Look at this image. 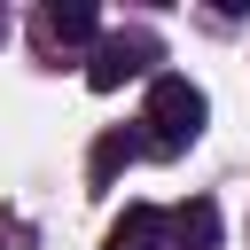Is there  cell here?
I'll return each mask as SVG.
<instances>
[{"instance_id": "cell-1", "label": "cell", "mask_w": 250, "mask_h": 250, "mask_svg": "<svg viewBox=\"0 0 250 250\" xmlns=\"http://www.w3.org/2000/svg\"><path fill=\"white\" fill-rule=\"evenodd\" d=\"M203 117H211V102H203V86H188V78H148V109H141V148H156V156H180V148H195V133H203Z\"/></svg>"}, {"instance_id": "cell-2", "label": "cell", "mask_w": 250, "mask_h": 250, "mask_svg": "<svg viewBox=\"0 0 250 250\" xmlns=\"http://www.w3.org/2000/svg\"><path fill=\"white\" fill-rule=\"evenodd\" d=\"M148 62H156V39H148V31H117V39H102V47H94L86 86H94V94H117V86H125V78H141Z\"/></svg>"}, {"instance_id": "cell-3", "label": "cell", "mask_w": 250, "mask_h": 250, "mask_svg": "<svg viewBox=\"0 0 250 250\" xmlns=\"http://www.w3.org/2000/svg\"><path fill=\"white\" fill-rule=\"evenodd\" d=\"M102 250H164V211L156 203H125L102 234Z\"/></svg>"}, {"instance_id": "cell-4", "label": "cell", "mask_w": 250, "mask_h": 250, "mask_svg": "<svg viewBox=\"0 0 250 250\" xmlns=\"http://www.w3.org/2000/svg\"><path fill=\"white\" fill-rule=\"evenodd\" d=\"M164 242H180V250H219V203H211V195L180 203V211L164 219Z\"/></svg>"}, {"instance_id": "cell-5", "label": "cell", "mask_w": 250, "mask_h": 250, "mask_svg": "<svg viewBox=\"0 0 250 250\" xmlns=\"http://www.w3.org/2000/svg\"><path fill=\"white\" fill-rule=\"evenodd\" d=\"M133 156H148V148H141V133H125V125H109V133L94 141V156H86V180H94V188H117V172H125Z\"/></svg>"}, {"instance_id": "cell-6", "label": "cell", "mask_w": 250, "mask_h": 250, "mask_svg": "<svg viewBox=\"0 0 250 250\" xmlns=\"http://www.w3.org/2000/svg\"><path fill=\"white\" fill-rule=\"evenodd\" d=\"M94 31H102L94 0H47V39H94Z\"/></svg>"}, {"instance_id": "cell-7", "label": "cell", "mask_w": 250, "mask_h": 250, "mask_svg": "<svg viewBox=\"0 0 250 250\" xmlns=\"http://www.w3.org/2000/svg\"><path fill=\"white\" fill-rule=\"evenodd\" d=\"M0 39H8V8H0Z\"/></svg>"}]
</instances>
